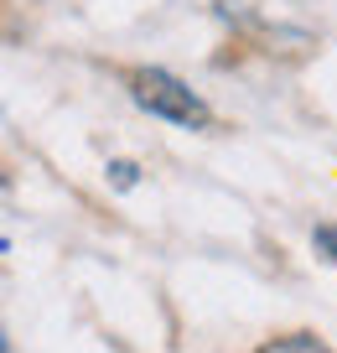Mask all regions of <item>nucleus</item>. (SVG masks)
Listing matches in <instances>:
<instances>
[{"label": "nucleus", "mask_w": 337, "mask_h": 353, "mask_svg": "<svg viewBox=\"0 0 337 353\" xmlns=\"http://www.w3.org/2000/svg\"><path fill=\"white\" fill-rule=\"evenodd\" d=\"M130 94H135L141 110L161 114V120H172V125H207V104L197 99L182 78L166 73V68H141V73L130 78Z\"/></svg>", "instance_id": "obj_1"}, {"label": "nucleus", "mask_w": 337, "mask_h": 353, "mask_svg": "<svg viewBox=\"0 0 337 353\" xmlns=\"http://www.w3.org/2000/svg\"><path fill=\"white\" fill-rule=\"evenodd\" d=\"M260 353H332V348H322V343H316V338H306V332H291V338L265 343Z\"/></svg>", "instance_id": "obj_2"}, {"label": "nucleus", "mask_w": 337, "mask_h": 353, "mask_svg": "<svg viewBox=\"0 0 337 353\" xmlns=\"http://www.w3.org/2000/svg\"><path fill=\"white\" fill-rule=\"evenodd\" d=\"M316 250H327L337 260V229H316Z\"/></svg>", "instance_id": "obj_3"}, {"label": "nucleus", "mask_w": 337, "mask_h": 353, "mask_svg": "<svg viewBox=\"0 0 337 353\" xmlns=\"http://www.w3.org/2000/svg\"><path fill=\"white\" fill-rule=\"evenodd\" d=\"M109 172H114V182H120V188H130V182H135V166H130V161H114Z\"/></svg>", "instance_id": "obj_4"}]
</instances>
